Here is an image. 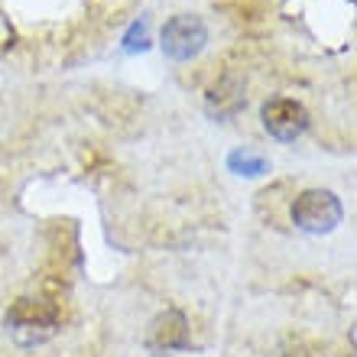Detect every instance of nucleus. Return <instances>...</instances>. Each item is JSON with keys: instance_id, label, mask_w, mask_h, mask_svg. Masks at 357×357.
<instances>
[{"instance_id": "9d476101", "label": "nucleus", "mask_w": 357, "mask_h": 357, "mask_svg": "<svg viewBox=\"0 0 357 357\" xmlns=\"http://www.w3.org/2000/svg\"><path fill=\"white\" fill-rule=\"evenodd\" d=\"M270 357H309V351L302 348V344H289V348L276 351V354H270Z\"/></svg>"}, {"instance_id": "7ed1b4c3", "label": "nucleus", "mask_w": 357, "mask_h": 357, "mask_svg": "<svg viewBox=\"0 0 357 357\" xmlns=\"http://www.w3.org/2000/svg\"><path fill=\"white\" fill-rule=\"evenodd\" d=\"M208 43V26L205 20L195 17V13H178L172 17L166 26H162V36H160V46L162 52L172 59V62H188L195 59Z\"/></svg>"}, {"instance_id": "f257e3e1", "label": "nucleus", "mask_w": 357, "mask_h": 357, "mask_svg": "<svg viewBox=\"0 0 357 357\" xmlns=\"http://www.w3.org/2000/svg\"><path fill=\"white\" fill-rule=\"evenodd\" d=\"M7 331L13 335L17 344L23 348H36L46 344L59 331V312L43 299H20L7 312Z\"/></svg>"}, {"instance_id": "423d86ee", "label": "nucleus", "mask_w": 357, "mask_h": 357, "mask_svg": "<svg viewBox=\"0 0 357 357\" xmlns=\"http://www.w3.org/2000/svg\"><path fill=\"white\" fill-rule=\"evenodd\" d=\"M244 104H247L244 82L234 75H225L218 85L208 88V94H205V111H208V117H215V121H227V117L241 114Z\"/></svg>"}, {"instance_id": "39448f33", "label": "nucleus", "mask_w": 357, "mask_h": 357, "mask_svg": "<svg viewBox=\"0 0 357 357\" xmlns=\"http://www.w3.org/2000/svg\"><path fill=\"white\" fill-rule=\"evenodd\" d=\"M146 348L156 354H169V351H185L188 348V321L178 309H166L156 315L146 335Z\"/></svg>"}, {"instance_id": "1a4fd4ad", "label": "nucleus", "mask_w": 357, "mask_h": 357, "mask_svg": "<svg viewBox=\"0 0 357 357\" xmlns=\"http://www.w3.org/2000/svg\"><path fill=\"white\" fill-rule=\"evenodd\" d=\"M13 43H17V29H13L7 13L0 10V56H7L10 49H13Z\"/></svg>"}, {"instance_id": "6e6552de", "label": "nucleus", "mask_w": 357, "mask_h": 357, "mask_svg": "<svg viewBox=\"0 0 357 357\" xmlns=\"http://www.w3.org/2000/svg\"><path fill=\"white\" fill-rule=\"evenodd\" d=\"M146 49H150V26L146 20H137L123 36V52H146Z\"/></svg>"}, {"instance_id": "9b49d317", "label": "nucleus", "mask_w": 357, "mask_h": 357, "mask_svg": "<svg viewBox=\"0 0 357 357\" xmlns=\"http://www.w3.org/2000/svg\"><path fill=\"white\" fill-rule=\"evenodd\" d=\"M130 0H114V10H121V7H127Z\"/></svg>"}, {"instance_id": "0eeeda50", "label": "nucleus", "mask_w": 357, "mask_h": 357, "mask_svg": "<svg viewBox=\"0 0 357 357\" xmlns=\"http://www.w3.org/2000/svg\"><path fill=\"white\" fill-rule=\"evenodd\" d=\"M227 169L237 172V176H264V172H270V160H266L264 153L250 150V146H244V150H234L231 156H227Z\"/></svg>"}, {"instance_id": "20e7f679", "label": "nucleus", "mask_w": 357, "mask_h": 357, "mask_svg": "<svg viewBox=\"0 0 357 357\" xmlns=\"http://www.w3.org/2000/svg\"><path fill=\"white\" fill-rule=\"evenodd\" d=\"M264 127L280 143H292L309 130V111L292 98H273L264 104Z\"/></svg>"}, {"instance_id": "f03ea898", "label": "nucleus", "mask_w": 357, "mask_h": 357, "mask_svg": "<svg viewBox=\"0 0 357 357\" xmlns=\"http://www.w3.org/2000/svg\"><path fill=\"white\" fill-rule=\"evenodd\" d=\"M341 218H344V208L328 188H305L292 202V221L305 234H328L341 225Z\"/></svg>"}]
</instances>
